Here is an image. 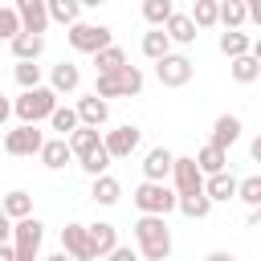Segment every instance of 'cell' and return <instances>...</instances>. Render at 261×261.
<instances>
[{
    "label": "cell",
    "instance_id": "obj_1",
    "mask_svg": "<svg viewBox=\"0 0 261 261\" xmlns=\"http://www.w3.org/2000/svg\"><path fill=\"white\" fill-rule=\"evenodd\" d=\"M135 253H139V261H167V257H171L167 216H147V212H139V220H135Z\"/></svg>",
    "mask_w": 261,
    "mask_h": 261
},
{
    "label": "cell",
    "instance_id": "obj_2",
    "mask_svg": "<svg viewBox=\"0 0 261 261\" xmlns=\"http://www.w3.org/2000/svg\"><path fill=\"white\" fill-rule=\"evenodd\" d=\"M94 94H98V98H139V94H143V69L126 61V65H118L114 73H98Z\"/></svg>",
    "mask_w": 261,
    "mask_h": 261
},
{
    "label": "cell",
    "instance_id": "obj_3",
    "mask_svg": "<svg viewBox=\"0 0 261 261\" xmlns=\"http://www.w3.org/2000/svg\"><path fill=\"white\" fill-rule=\"evenodd\" d=\"M130 200H135V208L147 212V216H167V212H175V188H171L167 179H143V184L130 192Z\"/></svg>",
    "mask_w": 261,
    "mask_h": 261
},
{
    "label": "cell",
    "instance_id": "obj_4",
    "mask_svg": "<svg viewBox=\"0 0 261 261\" xmlns=\"http://www.w3.org/2000/svg\"><path fill=\"white\" fill-rule=\"evenodd\" d=\"M41 241H45V224L29 212V216H20V220H12V257L16 261H37L41 257Z\"/></svg>",
    "mask_w": 261,
    "mask_h": 261
},
{
    "label": "cell",
    "instance_id": "obj_5",
    "mask_svg": "<svg viewBox=\"0 0 261 261\" xmlns=\"http://www.w3.org/2000/svg\"><path fill=\"white\" fill-rule=\"evenodd\" d=\"M69 33H65V41H69V49L73 53H86V57H94L98 49H106L110 41H114V33L106 29V24H98V20H73V24H65Z\"/></svg>",
    "mask_w": 261,
    "mask_h": 261
},
{
    "label": "cell",
    "instance_id": "obj_6",
    "mask_svg": "<svg viewBox=\"0 0 261 261\" xmlns=\"http://www.w3.org/2000/svg\"><path fill=\"white\" fill-rule=\"evenodd\" d=\"M53 106H57V94L41 82V86H33V90H20V98L12 102V114H16L20 122H45V118L53 114Z\"/></svg>",
    "mask_w": 261,
    "mask_h": 261
},
{
    "label": "cell",
    "instance_id": "obj_7",
    "mask_svg": "<svg viewBox=\"0 0 261 261\" xmlns=\"http://www.w3.org/2000/svg\"><path fill=\"white\" fill-rule=\"evenodd\" d=\"M192 73H196V65H192L188 53H163V57L155 61V77H159V86H167V90H184V86L192 82Z\"/></svg>",
    "mask_w": 261,
    "mask_h": 261
},
{
    "label": "cell",
    "instance_id": "obj_8",
    "mask_svg": "<svg viewBox=\"0 0 261 261\" xmlns=\"http://www.w3.org/2000/svg\"><path fill=\"white\" fill-rule=\"evenodd\" d=\"M41 143H45V130H37V122H20V126L4 130L0 151H8V155H16V159H29V155L41 151Z\"/></svg>",
    "mask_w": 261,
    "mask_h": 261
},
{
    "label": "cell",
    "instance_id": "obj_9",
    "mask_svg": "<svg viewBox=\"0 0 261 261\" xmlns=\"http://www.w3.org/2000/svg\"><path fill=\"white\" fill-rule=\"evenodd\" d=\"M139 143H143V130L135 122H122V126H114V130L102 135V147H106L110 159H130L139 151Z\"/></svg>",
    "mask_w": 261,
    "mask_h": 261
},
{
    "label": "cell",
    "instance_id": "obj_10",
    "mask_svg": "<svg viewBox=\"0 0 261 261\" xmlns=\"http://www.w3.org/2000/svg\"><path fill=\"white\" fill-rule=\"evenodd\" d=\"M171 188H175V196L204 192V171L196 167L192 155H175V159H171Z\"/></svg>",
    "mask_w": 261,
    "mask_h": 261
},
{
    "label": "cell",
    "instance_id": "obj_11",
    "mask_svg": "<svg viewBox=\"0 0 261 261\" xmlns=\"http://www.w3.org/2000/svg\"><path fill=\"white\" fill-rule=\"evenodd\" d=\"M73 114H77L82 126H106V122H110V102L98 98V94H86V98H77Z\"/></svg>",
    "mask_w": 261,
    "mask_h": 261
},
{
    "label": "cell",
    "instance_id": "obj_12",
    "mask_svg": "<svg viewBox=\"0 0 261 261\" xmlns=\"http://www.w3.org/2000/svg\"><path fill=\"white\" fill-rule=\"evenodd\" d=\"M86 237H90V253H94V261H102V257L118 245V228H114L110 220H94V224H86Z\"/></svg>",
    "mask_w": 261,
    "mask_h": 261
},
{
    "label": "cell",
    "instance_id": "obj_13",
    "mask_svg": "<svg viewBox=\"0 0 261 261\" xmlns=\"http://www.w3.org/2000/svg\"><path fill=\"white\" fill-rule=\"evenodd\" d=\"M12 8H16V16H20V29H24V33H45V29H49L45 0H16Z\"/></svg>",
    "mask_w": 261,
    "mask_h": 261
},
{
    "label": "cell",
    "instance_id": "obj_14",
    "mask_svg": "<svg viewBox=\"0 0 261 261\" xmlns=\"http://www.w3.org/2000/svg\"><path fill=\"white\" fill-rule=\"evenodd\" d=\"M159 29L167 33V41H171V45H192V41L200 37V29L192 24V16H188V12H171Z\"/></svg>",
    "mask_w": 261,
    "mask_h": 261
},
{
    "label": "cell",
    "instance_id": "obj_15",
    "mask_svg": "<svg viewBox=\"0 0 261 261\" xmlns=\"http://www.w3.org/2000/svg\"><path fill=\"white\" fill-rule=\"evenodd\" d=\"M8 49H12V57L16 61H41V53H45V33H16L12 41H8Z\"/></svg>",
    "mask_w": 261,
    "mask_h": 261
},
{
    "label": "cell",
    "instance_id": "obj_16",
    "mask_svg": "<svg viewBox=\"0 0 261 261\" xmlns=\"http://www.w3.org/2000/svg\"><path fill=\"white\" fill-rule=\"evenodd\" d=\"M82 86V69L73 65V61H57L53 69H49V90L61 98V94H73Z\"/></svg>",
    "mask_w": 261,
    "mask_h": 261
},
{
    "label": "cell",
    "instance_id": "obj_17",
    "mask_svg": "<svg viewBox=\"0 0 261 261\" xmlns=\"http://www.w3.org/2000/svg\"><path fill=\"white\" fill-rule=\"evenodd\" d=\"M245 135V122H241V114H220L216 122H212V135H208V143H216V147H232L237 139Z\"/></svg>",
    "mask_w": 261,
    "mask_h": 261
},
{
    "label": "cell",
    "instance_id": "obj_18",
    "mask_svg": "<svg viewBox=\"0 0 261 261\" xmlns=\"http://www.w3.org/2000/svg\"><path fill=\"white\" fill-rule=\"evenodd\" d=\"M204 196H208L212 204H220V200H237V175H232L228 167L204 175Z\"/></svg>",
    "mask_w": 261,
    "mask_h": 261
},
{
    "label": "cell",
    "instance_id": "obj_19",
    "mask_svg": "<svg viewBox=\"0 0 261 261\" xmlns=\"http://www.w3.org/2000/svg\"><path fill=\"white\" fill-rule=\"evenodd\" d=\"M61 249H65L73 261H94V253H90V237H86V224H65V228H61Z\"/></svg>",
    "mask_w": 261,
    "mask_h": 261
},
{
    "label": "cell",
    "instance_id": "obj_20",
    "mask_svg": "<svg viewBox=\"0 0 261 261\" xmlns=\"http://www.w3.org/2000/svg\"><path fill=\"white\" fill-rule=\"evenodd\" d=\"M228 77H232L237 86H253V82L261 77V53H241V57H232V61H228Z\"/></svg>",
    "mask_w": 261,
    "mask_h": 261
},
{
    "label": "cell",
    "instance_id": "obj_21",
    "mask_svg": "<svg viewBox=\"0 0 261 261\" xmlns=\"http://www.w3.org/2000/svg\"><path fill=\"white\" fill-rule=\"evenodd\" d=\"M37 159L49 167V171H61L65 163H73V151H69V143L57 135V139H45L41 143V151H37Z\"/></svg>",
    "mask_w": 261,
    "mask_h": 261
},
{
    "label": "cell",
    "instance_id": "obj_22",
    "mask_svg": "<svg viewBox=\"0 0 261 261\" xmlns=\"http://www.w3.org/2000/svg\"><path fill=\"white\" fill-rule=\"evenodd\" d=\"M65 143H69L73 159H82V155H90V151L102 147V135H98V126H82V122H77V126L65 135Z\"/></svg>",
    "mask_w": 261,
    "mask_h": 261
},
{
    "label": "cell",
    "instance_id": "obj_23",
    "mask_svg": "<svg viewBox=\"0 0 261 261\" xmlns=\"http://www.w3.org/2000/svg\"><path fill=\"white\" fill-rule=\"evenodd\" d=\"M171 151L167 147H151L147 155H143V179H167L171 175Z\"/></svg>",
    "mask_w": 261,
    "mask_h": 261
},
{
    "label": "cell",
    "instance_id": "obj_24",
    "mask_svg": "<svg viewBox=\"0 0 261 261\" xmlns=\"http://www.w3.org/2000/svg\"><path fill=\"white\" fill-rule=\"evenodd\" d=\"M216 49L232 61V57H241V53H253V37H249V33H241V29H224V33H220V41H216Z\"/></svg>",
    "mask_w": 261,
    "mask_h": 261
},
{
    "label": "cell",
    "instance_id": "obj_25",
    "mask_svg": "<svg viewBox=\"0 0 261 261\" xmlns=\"http://www.w3.org/2000/svg\"><path fill=\"white\" fill-rule=\"evenodd\" d=\"M192 159H196V167H200L204 175H212V171H224V167H228V151H224V147H216V143H204Z\"/></svg>",
    "mask_w": 261,
    "mask_h": 261
},
{
    "label": "cell",
    "instance_id": "obj_26",
    "mask_svg": "<svg viewBox=\"0 0 261 261\" xmlns=\"http://www.w3.org/2000/svg\"><path fill=\"white\" fill-rule=\"evenodd\" d=\"M90 196H94V204L110 208V204H118V196H122V184H118L110 171H102V175H94V188H90Z\"/></svg>",
    "mask_w": 261,
    "mask_h": 261
},
{
    "label": "cell",
    "instance_id": "obj_27",
    "mask_svg": "<svg viewBox=\"0 0 261 261\" xmlns=\"http://www.w3.org/2000/svg\"><path fill=\"white\" fill-rule=\"evenodd\" d=\"M0 208H4V216H8V220H20V216H29V212H33V196H29L24 188H12L8 196H0Z\"/></svg>",
    "mask_w": 261,
    "mask_h": 261
},
{
    "label": "cell",
    "instance_id": "obj_28",
    "mask_svg": "<svg viewBox=\"0 0 261 261\" xmlns=\"http://www.w3.org/2000/svg\"><path fill=\"white\" fill-rule=\"evenodd\" d=\"M216 24H224V29H245V24H249L245 4H241V0H216Z\"/></svg>",
    "mask_w": 261,
    "mask_h": 261
},
{
    "label": "cell",
    "instance_id": "obj_29",
    "mask_svg": "<svg viewBox=\"0 0 261 261\" xmlns=\"http://www.w3.org/2000/svg\"><path fill=\"white\" fill-rule=\"evenodd\" d=\"M139 49H143V57H147V61H159L163 53H171V41H167V33H163V29H147V33H143V41H139Z\"/></svg>",
    "mask_w": 261,
    "mask_h": 261
},
{
    "label": "cell",
    "instance_id": "obj_30",
    "mask_svg": "<svg viewBox=\"0 0 261 261\" xmlns=\"http://www.w3.org/2000/svg\"><path fill=\"white\" fill-rule=\"evenodd\" d=\"M175 208H179L188 220H204V216L212 212V200H208L204 192H192V196H175Z\"/></svg>",
    "mask_w": 261,
    "mask_h": 261
},
{
    "label": "cell",
    "instance_id": "obj_31",
    "mask_svg": "<svg viewBox=\"0 0 261 261\" xmlns=\"http://www.w3.org/2000/svg\"><path fill=\"white\" fill-rule=\"evenodd\" d=\"M118 65H126V49H122V45H114V41H110L106 49H98V53H94V69H98V73H114Z\"/></svg>",
    "mask_w": 261,
    "mask_h": 261
},
{
    "label": "cell",
    "instance_id": "obj_32",
    "mask_svg": "<svg viewBox=\"0 0 261 261\" xmlns=\"http://www.w3.org/2000/svg\"><path fill=\"white\" fill-rule=\"evenodd\" d=\"M45 12H49V24H73L82 16V4L77 0H45Z\"/></svg>",
    "mask_w": 261,
    "mask_h": 261
},
{
    "label": "cell",
    "instance_id": "obj_33",
    "mask_svg": "<svg viewBox=\"0 0 261 261\" xmlns=\"http://www.w3.org/2000/svg\"><path fill=\"white\" fill-rule=\"evenodd\" d=\"M139 12H143V20H147L151 29H159V24L175 12V4H171V0H143V4H139Z\"/></svg>",
    "mask_w": 261,
    "mask_h": 261
},
{
    "label": "cell",
    "instance_id": "obj_34",
    "mask_svg": "<svg viewBox=\"0 0 261 261\" xmlns=\"http://www.w3.org/2000/svg\"><path fill=\"white\" fill-rule=\"evenodd\" d=\"M188 16L196 29H216V0H192Z\"/></svg>",
    "mask_w": 261,
    "mask_h": 261
},
{
    "label": "cell",
    "instance_id": "obj_35",
    "mask_svg": "<svg viewBox=\"0 0 261 261\" xmlns=\"http://www.w3.org/2000/svg\"><path fill=\"white\" fill-rule=\"evenodd\" d=\"M12 77H16V86H20V90H33V86H41V77H45V69H41L37 61H16V69H12Z\"/></svg>",
    "mask_w": 261,
    "mask_h": 261
},
{
    "label": "cell",
    "instance_id": "obj_36",
    "mask_svg": "<svg viewBox=\"0 0 261 261\" xmlns=\"http://www.w3.org/2000/svg\"><path fill=\"white\" fill-rule=\"evenodd\" d=\"M45 122H49V126H53V130L65 139V135L77 126V114H73V106H61V102H57V106H53V114H49Z\"/></svg>",
    "mask_w": 261,
    "mask_h": 261
},
{
    "label": "cell",
    "instance_id": "obj_37",
    "mask_svg": "<svg viewBox=\"0 0 261 261\" xmlns=\"http://www.w3.org/2000/svg\"><path fill=\"white\" fill-rule=\"evenodd\" d=\"M110 163H114V159L106 155V147H98V151H90V155H82V159H77V167H82V171H86L90 179H94V175H102V171H106Z\"/></svg>",
    "mask_w": 261,
    "mask_h": 261
},
{
    "label": "cell",
    "instance_id": "obj_38",
    "mask_svg": "<svg viewBox=\"0 0 261 261\" xmlns=\"http://www.w3.org/2000/svg\"><path fill=\"white\" fill-rule=\"evenodd\" d=\"M237 200H245L249 208H261V175H245V179H237Z\"/></svg>",
    "mask_w": 261,
    "mask_h": 261
},
{
    "label": "cell",
    "instance_id": "obj_39",
    "mask_svg": "<svg viewBox=\"0 0 261 261\" xmlns=\"http://www.w3.org/2000/svg\"><path fill=\"white\" fill-rule=\"evenodd\" d=\"M20 33V16H16V8L12 4H0V41H12Z\"/></svg>",
    "mask_w": 261,
    "mask_h": 261
},
{
    "label": "cell",
    "instance_id": "obj_40",
    "mask_svg": "<svg viewBox=\"0 0 261 261\" xmlns=\"http://www.w3.org/2000/svg\"><path fill=\"white\" fill-rule=\"evenodd\" d=\"M102 261H139V253H135V249H126V245H114Z\"/></svg>",
    "mask_w": 261,
    "mask_h": 261
},
{
    "label": "cell",
    "instance_id": "obj_41",
    "mask_svg": "<svg viewBox=\"0 0 261 261\" xmlns=\"http://www.w3.org/2000/svg\"><path fill=\"white\" fill-rule=\"evenodd\" d=\"M245 4V16H249V24H261V0H241Z\"/></svg>",
    "mask_w": 261,
    "mask_h": 261
},
{
    "label": "cell",
    "instance_id": "obj_42",
    "mask_svg": "<svg viewBox=\"0 0 261 261\" xmlns=\"http://www.w3.org/2000/svg\"><path fill=\"white\" fill-rule=\"evenodd\" d=\"M8 241H12V220L0 216V245H8Z\"/></svg>",
    "mask_w": 261,
    "mask_h": 261
},
{
    "label": "cell",
    "instance_id": "obj_43",
    "mask_svg": "<svg viewBox=\"0 0 261 261\" xmlns=\"http://www.w3.org/2000/svg\"><path fill=\"white\" fill-rule=\"evenodd\" d=\"M204 261H237V257H232V253H228V249H212V253H208V257H204Z\"/></svg>",
    "mask_w": 261,
    "mask_h": 261
},
{
    "label": "cell",
    "instance_id": "obj_44",
    "mask_svg": "<svg viewBox=\"0 0 261 261\" xmlns=\"http://www.w3.org/2000/svg\"><path fill=\"white\" fill-rule=\"evenodd\" d=\"M8 118H12V102H8V98H4V94H0V126H4V122H8Z\"/></svg>",
    "mask_w": 261,
    "mask_h": 261
},
{
    "label": "cell",
    "instance_id": "obj_45",
    "mask_svg": "<svg viewBox=\"0 0 261 261\" xmlns=\"http://www.w3.org/2000/svg\"><path fill=\"white\" fill-rule=\"evenodd\" d=\"M37 261H73L65 249H57V253H49V257H37Z\"/></svg>",
    "mask_w": 261,
    "mask_h": 261
},
{
    "label": "cell",
    "instance_id": "obj_46",
    "mask_svg": "<svg viewBox=\"0 0 261 261\" xmlns=\"http://www.w3.org/2000/svg\"><path fill=\"white\" fill-rule=\"evenodd\" d=\"M249 155H253V159H257V163H261V135H257V139H253V143H249Z\"/></svg>",
    "mask_w": 261,
    "mask_h": 261
},
{
    "label": "cell",
    "instance_id": "obj_47",
    "mask_svg": "<svg viewBox=\"0 0 261 261\" xmlns=\"http://www.w3.org/2000/svg\"><path fill=\"white\" fill-rule=\"evenodd\" d=\"M0 261H16L12 257V245H0Z\"/></svg>",
    "mask_w": 261,
    "mask_h": 261
},
{
    "label": "cell",
    "instance_id": "obj_48",
    "mask_svg": "<svg viewBox=\"0 0 261 261\" xmlns=\"http://www.w3.org/2000/svg\"><path fill=\"white\" fill-rule=\"evenodd\" d=\"M77 4H82V8H102L106 0H77Z\"/></svg>",
    "mask_w": 261,
    "mask_h": 261
},
{
    "label": "cell",
    "instance_id": "obj_49",
    "mask_svg": "<svg viewBox=\"0 0 261 261\" xmlns=\"http://www.w3.org/2000/svg\"><path fill=\"white\" fill-rule=\"evenodd\" d=\"M0 216H4V208H0Z\"/></svg>",
    "mask_w": 261,
    "mask_h": 261
},
{
    "label": "cell",
    "instance_id": "obj_50",
    "mask_svg": "<svg viewBox=\"0 0 261 261\" xmlns=\"http://www.w3.org/2000/svg\"><path fill=\"white\" fill-rule=\"evenodd\" d=\"M0 139H4V135H0Z\"/></svg>",
    "mask_w": 261,
    "mask_h": 261
}]
</instances>
